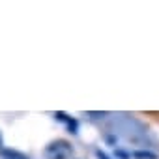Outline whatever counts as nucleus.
<instances>
[{
  "mask_svg": "<svg viewBox=\"0 0 159 159\" xmlns=\"http://www.w3.org/2000/svg\"><path fill=\"white\" fill-rule=\"evenodd\" d=\"M133 157H137V159H157V155L152 152H135Z\"/></svg>",
  "mask_w": 159,
  "mask_h": 159,
  "instance_id": "nucleus-3",
  "label": "nucleus"
},
{
  "mask_svg": "<svg viewBox=\"0 0 159 159\" xmlns=\"http://www.w3.org/2000/svg\"><path fill=\"white\" fill-rule=\"evenodd\" d=\"M98 157H99V159H109V157H107L103 152H98Z\"/></svg>",
  "mask_w": 159,
  "mask_h": 159,
  "instance_id": "nucleus-4",
  "label": "nucleus"
},
{
  "mask_svg": "<svg viewBox=\"0 0 159 159\" xmlns=\"http://www.w3.org/2000/svg\"><path fill=\"white\" fill-rule=\"evenodd\" d=\"M0 157L2 159H28L26 155H23V153H19L15 150H2L0 152Z\"/></svg>",
  "mask_w": 159,
  "mask_h": 159,
  "instance_id": "nucleus-2",
  "label": "nucleus"
},
{
  "mask_svg": "<svg viewBox=\"0 0 159 159\" xmlns=\"http://www.w3.org/2000/svg\"><path fill=\"white\" fill-rule=\"evenodd\" d=\"M0 148H2V137H0Z\"/></svg>",
  "mask_w": 159,
  "mask_h": 159,
  "instance_id": "nucleus-5",
  "label": "nucleus"
},
{
  "mask_svg": "<svg viewBox=\"0 0 159 159\" xmlns=\"http://www.w3.org/2000/svg\"><path fill=\"white\" fill-rule=\"evenodd\" d=\"M73 155V148L67 140H54L51 144H47L45 148V157L47 159H71Z\"/></svg>",
  "mask_w": 159,
  "mask_h": 159,
  "instance_id": "nucleus-1",
  "label": "nucleus"
}]
</instances>
